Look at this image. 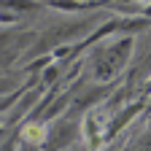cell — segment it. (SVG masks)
Segmentation results:
<instances>
[{
    "label": "cell",
    "instance_id": "obj_5",
    "mask_svg": "<svg viewBox=\"0 0 151 151\" xmlns=\"http://www.w3.org/2000/svg\"><path fill=\"white\" fill-rule=\"evenodd\" d=\"M6 129H8V127H6V124H3V122H0V140H3V138H6V135H8V132H6Z\"/></svg>",
    "mask_w": 151,
    "mask_h": 151
},
{
    "label": "cell",
    "instance_id": "obj_2",
    "mask_svg": "<svg viewBox=\"0 0 151 151\" xmlns=\"http://www.w3.org/2000/svg\"><path fill=\"white\" fill-rule=\"evenodd\" d=\"M148 76H151V43L146 46V51L140 54L138 65L132 68V73L127 76V84H129V86H143Z\"/></svg>",
    "mask_w": 151,
    "mask_h": 151
},
{
    "label": "cell",
    "instance_id": "obj_3",
    "mask_svg": "<svg viewBox=\"0 0 151 151\" xmlns=\"http://www.w3.org/2000/svg\"><path fill=\"white\" fill-rule=\"evenodd\" d=\"M124 151H151V127L143 132V135H138V138L132 140Z\"/></svg>",
    "mask_w": 151,
    "mask_h": 151
},
{
    "label": "cell",
    "instance_id": "obj_4",
    "mask_svg": "<svg viewBox=\"0 0 151 151\" xmlns=\"http://www.w3.org/2000/svg\"><path fill=\"white\" fill-rule=\"evenodd\" d=\"M148 92H151V76H148V78H146V84H143V97H146Z\"/></svg>",
    "mask_w": 151,
    "mask_h": 151
},
{
    "label": "cell",
    "instance_id": "obj_1",
    "mask_svg": "<svg viewBox=\"0 0 151 151\" xmlns=\"http://www.w3.org/2000/svg\"><path fill=\"white\" fill-rule=\"evenodd\" d=\"M132 54H135V38L132 35H119L111 43L105 38L103 46L94 49L89 62H86V65H92V78L97 84H113L127 70Z\"/></svg>",
    "mask_w": 151,
    "mask_h": 151
},
{
    "label": "cell",
    "instance_id": "obj_6",
    "mask_svg": "<svg viewBox=\"0 0 151 151\" xmlns=\"http://www.w3.org/2000/svg\"><path fill=\"white\" fill-rule=\"evenodd\" d=\"M100 151H116V143H108V146H103Z\"/></svg>",
    "mask_w": 151,
    "mask_h": 151
}]
</instances>
